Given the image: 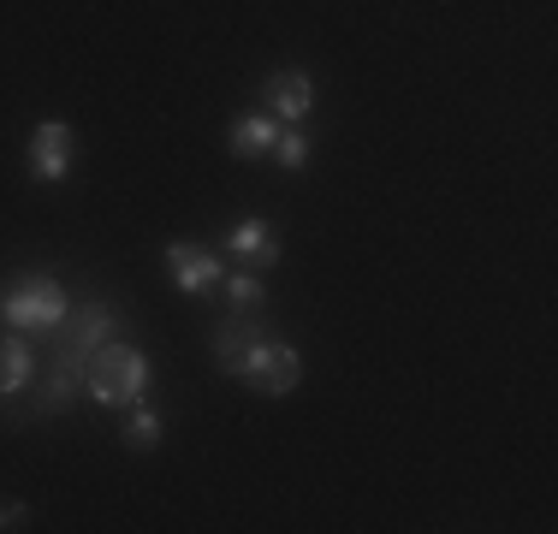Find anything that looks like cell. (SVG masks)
I'll use <instances>...</instances> for the list:
<instances>
[{"label": "cell", "instance_id": "52a82bcc", "mask_svg": "<svg viewBox=\"0 0 558 534\" xmlns=\"http://www.w3.org/2000/svg\"><path fill=\"white\" fill-rule=\"evenodd\" d=\"M167 274H172V286H179L184 298H208V291H215L220 279H226V267H220L215 250L172 238V244H167Z\"/></svg>", "mask_w": 558, "mask_h": 534}, {"label": "cell", "instance_id": "6da1fadb", "mask_svg": "<svg viewBox=\"0 0 558 534\" xmlns=\"http://www.w3.org/2000/svg\"><path fill=\"white\" fill-rule=\"evenodd\" d=\"M119 332V310L108 298H89L84 310H72L60 320L54 332H43V339H54V363H36V380L31 392L19 398V410H12V427L36 422V416H65V410L84 398V374H89V356H96V344H108Z\"/></svg>", "mask_w": 558, "mask_h": 534}, {"label": "cell", "instance_id": "7a4b0ae2", "mask_svg": "<svg viewBox=\"0 0 558 534\" xmlns=\"http://www.w3.org/2000/svg\"><path fill=\"white\" fill-rule=\"evenodd\" d=\"M149 386H155V363L137 351V344H125V339L96 344L89 374H84V392L96 398V404L131 410V404H143V398H149Z\"/></svg>", "mask_w": 558, "mask_h": 534}, {"label": "cell", "instance_id": "5b68a950", "mask_svg": "<svg viewBox=\"0 0 558 534\" xmlns=\"http://www.w3.org/2000/svg\"><path fill=\"white\" fill-rule=\"evenodd\" d=\"M31 380H36V332L7 327L0 332V416L7 422L19 410V398L31 392Z\"/></svg>", "mask_w": 558, "mask_h": 534}, {"label": "cell", "instance_id": "7c38bea8", "mask_svg": "<svg viewBox=\"0 0 558 534\" xmlns=\"http://www.w3.org/2000/svg\"><path fill=\"white\" fill-rule=\"evenodd\" d=\"M119 439H125V451H155L161 446V416H155L149 404H131L125 427H119Z\"/></svg>", "mask_w": 558, "mask_h": 534}, {"label": "cell", "instance_id": "9c48e42d", "mask_svg": "<svg viewBox=\"0 0 558 534\" xmlns=\"http://www.w3.org/2000/svg\"><path fill=\"white\" fill-rule=\"evenodd\" d=\"M262 101H268V113L274 119H303L315 107V77L303 72V65H286V72H268L262 77Z\"/></svg>", "mask_w": 558, "mask_h": 534}, {"label": "cell", "instance_id": "30bf717a", "mask_svg": "<svg viewBox=\"0 0 558 534\" xmlns=\"http://www.w3.org/2000/svg\"><path fill=\"white\" fill-rule=\"evenodd\" d=\"M268 339V327H262V310H232L215 327V368L220 374H238V363L250 356V344Z\"/></svg>", "mask_w": 558, "mask_h": 534}, {"label": "cell", "instance_id": "ba28073f", "mask_svg": "<svg viewBox=\"0 0 558 534\" xmlns=\"http://www.w3.org/2000/svg\"><path fill=\"white\" fill-rule=\"evenodd\" d=\"M226 250L244 267H256V274H268V267H279V256H286L274 220H262V214H244L238 226H226Z\"/></svg>", "mask_w": 558, "mask_h": 534}, {"label": "cell", "instance_id": "277c9868", "mask_svg": "<svg viewBox=\"0 0 558 534\" xmlns=\"http://www.w3.org/2000/svg\"><path fill=\"white\" fill-rule=\"evenodd\" d=\"M238 380L250 386V392H262V398H291L303 386V356H298V344H286V339H256L250 344V356L238 363Z\"/></svg>", "mask_w": 558, "mask_h": 534}, {"label": "cell", "instance_id": "9a60e30c", "mask_svg": "<svg viewBox=\"0 0 558 534\" xmlns=\"http://www.w3.org/2000/svg\"><path fill=\"white\" fill-rule=\"evenodd\" d=\"M24 517H31L24 505H7V511H0V529H24Z\"/></svg>", "mask_w": 558, "mask_h": 534}, {"label": "cell", "instance_id": "4fadbf2b", "mask_svg": "<svg viewBox=\"0 0 558 534\" xmlns=\"http://www.w3.org/2000/svg\"><path fill=\"white\" fill-rule=\"evenodd\" d=\"M220 291H226V303H232V310H262V303H268V286H262L256 267H238V274H226Z\"/></svg>", "mask_w": 558, "mask_h": 534}, {"label": "cell", "instance_id": "8992f818", "mask_svg": "<svg viewBox=\"0 0 558 534\" xmlns=\"http://www.w3.org/2000/svg\"><path fill=\"white\" fill-rule=\"evenodd\" d=\"M24 167H31L36 184H65V172H72V125L65 119H43V125L31 131V149H24Z\"/></svg>", "mask_w": 558, "mask_h": 534}, {"label": "cell", "instance_id": "8fae6325", "mask_svg": "<svg viewBox=\"0 0 558 534\" xmlns=\"http://www.w3.org/2000/svg\"><path fill=\"white\" fill-rule=\"evenodd\" d=\"M274 137H279V119L274 113H244L226 125V149H232L238 160H262L274 155Z\"/></svg>", "mask_w": 558, "mask_h": 534}, {"label": "cell", "instance_id": "5bb4252c", "mask_svg": "<svg viewBox=\"0 0 558 534\" xmlns=\"http://www.w3.org/2000/svg\"><path fill=\"white\" fill-rule=\"evenodd\" d=\"M274 160L286 172H303V167H310V137H303V131H279V137H274Z\"/></svg>", "mask_w": 558, "mask_h": 534}, {"label": "cell", "instance_id": "3957f363", "mask_svg": "<svg viewBox=\"0 0 558 534\" xmlns=\"http://www.w3.org/2000/svg\"><path fill=\"white\" fill-rule=\"evenodd\" d=\"M72 315V298H65V286L54 274H19L12 279V291L0 298V327H19V332H54L60 320Z\"/></svg>", "mask_w": 558, "mask_h": 534}]
</instances>
